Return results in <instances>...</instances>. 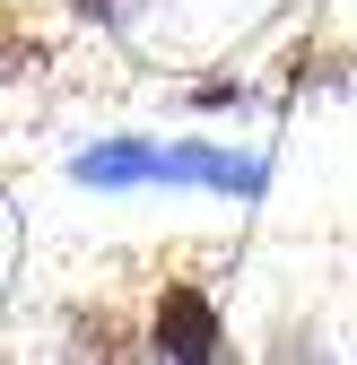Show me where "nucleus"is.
I'll return each instance as SVG.
<instances>
[{
	"instance_id": "nucleus-4",
	"label": "nucleus",
	"mask_w": 357,
	"mask_h": 365,
	"mask_svg": "<svg viewBox=\"0 0 357 365\" xmlns=\"http://www.w3.org/2000/svg\"><path fill=\"white\" fill-rule=\"evenodd\" d=\"M70 9H87V18H96V9H105V0H70Z\"/></svg>"
},
{
	"instance_id": "nucleus-1",
	"label": "nucleus",
	"mask_w": 357,
	"mask_h": 365,
	"mask_svg": "<svg viewBox=\"0 0 357 365\" xmlns=\"http://www.w3.org/2000/svg\"><path fill=\"white\" fill-rule=\"evenodd\" d=\"M218 313H209V296L201 287H166L157 296V356H174V365H218Z\"/></svg>"
},
{
	"instance_id": "nucleus-3",
	"label": "nucleus",
	"mask_w": 357,
	"mask_h": 365,
	"mask_svg": "<svg viewBox=\"0 0 357 365\" xmlns=\"http://www.w3.org/2000/svg\"><path fill=\"white\" fill-rule=\"evenodd\" d=\"M70 365H131V339H122V322H114V313L79 322V348H70Z\"/></svg>"
},
{
	"instance_id": "nucleus-2",
	"label": "nucleus",
	"mask_w": 357,
	"mask_h": 365,
	"mask_svg": "<svg viewBox=\"0 0 357 365\" xmlns=\"http://www.w3.org/2000/svg\"><path fill=\"white\" fill-rule=\"evenodd\" d=\"M149 174H166L157 148H87L79 157V182H149Z\"/></svg>"
}]
</instances>
